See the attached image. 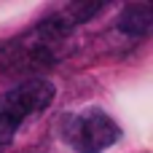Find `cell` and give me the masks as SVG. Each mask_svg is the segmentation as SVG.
Returning <instances> with one entry per match:
<instances>
[{"label": "cell", "mask_w": 153, "mask_h": 153, "mask_svg": "<svg viewBox=\"0 0 153 153\" xmlns=\"http://www.w3.org/2000/svg\"><path fill=\"white\" fill-rule=\"evenodd\" d=\"M75 22L67 8L40 19L35 27L11 38L0 46V70L3 73H24L35 67H48L62 56V46L67 43Z\"/></svg>", "instance_id": "6da1fadb"}, {"label": "cell", "mask_w": 153, "mask_h": 153, "mask_svg": "<svg viewBox=\"0 0 153 153\" xmlns=\"http://www.w3.org/2000/svg\"><path fill=\"white\" fill-rule=\"evenodd\" d=\"M54 102V86L43 78L22 81L0 94V151L11 145L22 124L38 118Z\"/></svg>", "instance_id": "7a4b0ae2"}, {"label": "cell", "mask_w": 153, "mask_h": 153, "mask_svg": "<svg viewBox=\"0 0 153 153\" xmlns=\"http://www.w3.org/2000/svg\"><path fill=\"white\" fill-rule=\"evenodd\" d=\"M118 137V124L102 108H83L78 113L65 116L62 121V140L75 153H102L116 145Z\"/></svg>", "instance_id": "3957f363"}, {"label": "cell", "mask_w": 153, "mask_h": 153, "mask_svg": "<svg viewBox=\"0 0 153 153\" xmlns=\"http://www.w3.org/2000/svg\"><path fill=\"white\" fill-rule=\"evenodd\" d=\"M151 24H153V8L148 3H132V5H124L116 27L129 35V38H145L151 32Z\"/></svg>", "instance_id": "277c9868"}]
</instances>
